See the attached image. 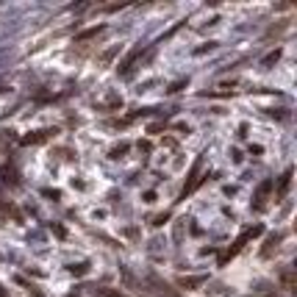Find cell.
Returning a JSON list of instances; mask_svg holds the SVG:
<instances>
[{"label":"cell","mask_w":297,"mask_h":297,"mask_svg":"<svg viewBox=\"0 0 297 297\" xmlns=\"http://www.w3.org/2000/svg\"><path fill=\"white\" fill-rule=\"evenodd\" d=\"M261 233H264V228H261V225H256V228H247V231H244V233H242V236H239V239H236V242H233V247H231V250H228V253H225V256H222V258H220V264H228V258H233V256H236V253H239V250H242V247H244V244H247V242H250V239H256V236H261Z\"/></svg>","instance_id":"6da1fadb"},{"label":"cell","mask_w":297,"mask_h":297,"mask_svg":"<svg viewBox=\"0 0 297 297\" xmlns=\"http://www.w3.org/2000/svg\"><path fill=\"white\" fill-rule=\"evenodd\" d=\"M56 133H59L56 128H42V131H34L28 136H23V144H42V142H48V139H53Z\"/></svg>","instance_id":"7a4b0ae2"},{"label":"cell","mask_w":297,"mask_h":297,"mask_svg":"<svg viewBox=\"0 0 297 297\" xmlns=\"http://www.w3.org/2000/svg\"><path fill=\"white\" fill-rule=\"evenodd\" d=\"M272 181H261V184H258V189H256V203H253V208H256V211H261L264 208V203H267V195L269 192H272Z\"/></svg>","instance_id":"3957f363"},{"label":"cell","mask_w":297,"mask_h":297,"mask_svg":"<svg viewBox=\"0 0 297 297\" xmlns=\"http://www.w3.org/2000/svg\"><path fill=\"white\" fill-rule=\"evenodd\" d=\"M206 283V275H189V278H178V286H184V289H197V286Z\"/></svg>","instance_id":"277c9868"},{"label":"cell","mask_w":297,"mask_h":297,"mask_svg":"<svg viewBox=\"0 0 297 297\" xmlns=\"http://www.w3.org/2000/svg\"><path fill=\"white\" fill-rule=\"evenodd\" d=\"M89 294L92 297H125L119 289H108V286H92Z\"/></svg>","instance_id":"5b68a950"},{"label":"cell","mask_w":297,"mask_h":297,"mask_svg":"<svg viewBox=\"0 0 297 297\" xmlns=\"http://www.w3.org/2000/svg\"><path fill=\"white\" fill-rule=\"evenodd\" d=\"M289 184H291V170H286V173L280 175V184H278V197H283V195H286Z\"/></svg>","instance_id":"8992f818"},{"label":"cell","mask_w":297,"mask_h":297,"mask_svg":"<svg viewBox=\"0 0 297 297\" xmlns=\"http://www.w3.org/2000/svg\"><path fill=\"white\" fill-rule=\"evenodd\" d=\"M280 283H283V289H291L294 286V269H283L280 272Z\"/></svg>","instance_id":"52a82bcc"},{"label":"cell","mask_w":297,"mask_h":297,"mask_svg":"<svg viewBox=\"0 0 297 297\" xmlns=\"http://www.w3.org/2000/svg\"><path fill=\"white\" fill-rule=\"evenodd\" d=\"M97 34H103V25H95V28H89V31H81V34H78V42H86Z\"/></svg>","instance_id":"ba28073f"},{"label":"cell","mask_w":297,"mask_h":297,"mask_svg":"<svg viewBox=\"0 0 297 297\" xmlns=\"http://www.w3.org/2000/svg\"><path fill=\"white\" fill-rule=\"evenodd\" d=\"M278 242H280V233H275V236H269V239H267V247L261 250V256H269V253H272V247H278Z\"/></svg>","instance_id":"9c48e42d"},{"label":"cell","mask_w":297,"mask_h":297,"mask_svg":"<svg viewBox=\"0 0 297 297\" xmlns=\"http://www.w3.org/2000/svg\"><path fill=\"white\" fill-rule=\"evenodd\" d=\"M0 217H20V214L14 211L12 206H9V203H3V200H0Z\"/></svg>","instance_id":"30bf717a"},{"label":"cell","mask_w":297,"mask_h":297,"mask_svg":"<svg viewBox=\"0 0 297 297\" xmlns=\"http://www.w3.org/2000/svg\"><path fill=\"white\" fill-rule=\"evenodd\" d=\"M117 50H119V48H111V50H106V53L100 56V64H108V61H111L114 56H117Z\"/></svg>","instance_id":"8fae6325"},{"label":"cell","mask_w":297,"mask_h":297,"mask_svg":"<svg viewBox=\"0 0 297 297\" xmlns=\"http://www.w3.org/2000/svg\"><path fill=\"white\" fill-rule=\"evenodd\" d=\"M125 150H128V144H125V142H122V144H117V147L111 150V159H119V156H122Z\"/></svg>","instance_id":"7c38bea8"},{"label":"cell","mask_w":297,"mask_h":297,"mask_svg":"<svg viewBox=\"0 0 297 297\" xmlns=\"http://www.w3.org/2000/svg\"><path fill=\"white\" fill-rule=\"evenodd\" d=\"M278 59H280V50H275V53H269L267 59H264V67H267V64H272V61H278Z\"/></svg>","instance_id":"4fadbf2b"}]
</instances>
